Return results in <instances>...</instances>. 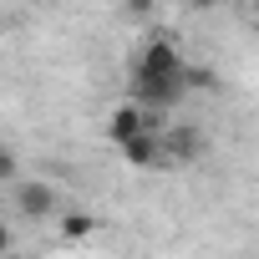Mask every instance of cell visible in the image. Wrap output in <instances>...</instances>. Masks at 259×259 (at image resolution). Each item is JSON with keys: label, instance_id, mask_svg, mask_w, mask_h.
<instances>
[{"label": "cell", "instance_id": "3957f363", "mask_svg": "<svg viewBox=\"0 0 259 259\" xmlns=\"http://www.w3.org/2000/svg\"><path fill=\"white\" fill-rule=\"evenodd\" d=\"M203 153V133L193 122H173V127H163V158H168V168H183V163H193Z\"/></svg>", "mask_w": 259, "mask_h": 259}, {"label": "cell", "instance_id": "6da1fadb", "mask_svg": "<svg viewBox=\"0 0 259 259\" xmlns=\"http://www.w3.org/2000/svg\"><path fill=\"white\" fill-rule=\"evenodd\" d=\"M183 71H188V61H183V51L173 46V36H148V46L138 51V61H133V102L143 107V112H168V107H178L183 97H188V87H183Z\"/></svg>", "mask_w": 259, "mask_h": 259}, {"label": "cell", "instance_id": "ba28073f", "mask_svg": "<svg viewBox=\"0 0 259 259\" xmlns=\"http://www.w3.org/2000/svg\"><path fill=\"white\" fill-rule=\"evenodd\" d=\"M21 173V158H16V148H6V143H0V183H11Z\"/></svg>", "mask_w": 259, "mask_h": 259}, {"label": "cell", "instance_id": "277c9868", "mask_svg": "<svg viewBox=\"0 0 259 259\" xmlns=\"http://www.w3.org/2000/svg\"><path fill=\"white\" fill-rule=\"evenodd\" d=\"M56 203H61L56 183H46V178H31V183H16V208H21L26 219H46V213H56Z\"/></svg>", "mask_w": 259, "mask_h": 259}, {"label": "cell", "instance_id": "52a82bcc", "mask_svg": "<svg viewBox=\"0 0 259 259\" xmlns=\"http://www.w3.org/2000/svg\"><path fill=\"white\" fill-rule=\"evenodd\" d=\"M183 87H188V92H193V87H198V92H213L219 76H213L208 66H188V71H183Z\"/></svg>", "mask_w": 259, "mask_h": 259}, {"label": "cell", "instance_id": "5b68a950", "mask_svg": "<svg viewBox=\"0 0 259 259\" xmlns=\"http://www.w3.org/2000/svg\"><path fill=\"white\" fill-rule=\"evenodd\" d=\"M122 163L138 168V173H148V168H168V158H163V133H143V138H133V143L122 148Z\"/></svg>", "mask_w": 259, "mask_h": 259}, {"label": "cell", "instance_id": "8992f818", "mask_svg": "<svg viewBox=\"0 0 259 259\" xmlns=\"http://www.w3.org/2000/svg\"><path fill=\"white\" fill-rule=\"evenodd\" d=\"M92 234H97V219H92V213H81V208H71V213L61 219V239H66V244H87Z\"/></svg>", "mask_w": 259, "mask_h": 259}, {"label": "cell", "instance_id": "8fae6325", "mask_svg": "<svg viewBox=\"0 0 259 259\" xmlns=\"http://www.w3.org/2000/svg\"><path fill=\"white\" fill-rule=\"evenodd\" d=\"M0 36H6V21H0Z\"/></svg>", "mask_w": 259, "mask_h": 259}, {"label": "cell", "instance_id": "30bf717a", "mask_svg": "<svg viewBox=\"0 0 259 259\" xmlns=\"http://www.w3.org/2000/svg\"><path fill=\"white\" fill-rule=\"evenodd\" d=\"M254 21H259V0H254Z\"/></svg>", "mask_w": 259, "mask_h": 259}, {"label": "cell", "instance_id": "9c48e42d", "mask_svg": "<svg viewBox=\"0 0 259 259\" xmlns=\"http://www.w3.org/2000/svg\"><path fill=\"white\" fill-rule=\"evenodd\" d=\"M6 249H11V224L0 219V254H6Z\"/></svg>", "mask_w": 259, "mask_h": 259}, {"label": "cell", "instance_id": "7a4b0ae2", "mask_svg": "<svg viewBox=\"0 0 259 259\" xmlns=\"http://www.w3.org/2000/svg\"><path fill=\"white\" fill-rule=\"evenodd\" d=\"M163 117L158 112H143L138 102H122V107H112V117H107V143L112 148H127L133 138H143V133H163Z\"/></svg>", "mask_w": 259, "mask_h": 259}]
</instances>
